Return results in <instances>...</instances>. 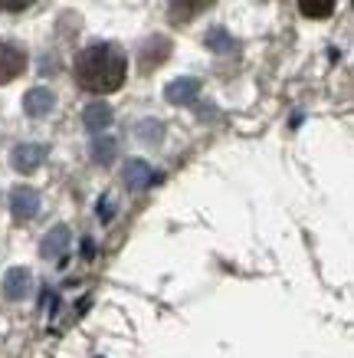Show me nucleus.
<instances>
[{"label":"nucleus","mask_w":354,"mask_h":358,"mask_svg":"<svg viewBox=\"0 0 354 358\" xmlns=\"http://www.w3.org/2000/svg\"><path fill=\"white\" fill-rule=\"evenodd\" d=\"M73 73H75V83L86 92L105 96V92L121 89V83L128 76V59H125V53L115 43H96V46H86L82 53L75 56Z\"/></svg>","instance_id":"1"},{"label":"nucleus","mask_w":354,"mask_h":358,"mask_svg":"<svg viewBox=\"0 0 354 358\" xmlns=\"http://www.w3.org/2000/svg\"><path fill=\"white\" fill-rule=\"evenodd\" d=\"M27 69V53L13 43H0V86H7Z\"/></svg>","instance_id":"2"},{"label":"nucleus","mask_w":354,"mask_h":358,"mask_svg":"<svg viewBox=\"0 0 354 358\" xmlns=\"http://www.w3.org/2000/svg\"><path fill=\"white\" fill-rule=\"evenodd\" d=\"M10 210H13V220L36 217V210H40V194H36L33 187H17L10 194Z\"/></svg>","instance_id":"3"},{"label":"nucleus","mask_w":354,"mask_h":358,"mask_svg":"<svg viewBox=\"0 0 354 358\" xmlns=\"http://www.w3.org/2000/svg\"><path fill=\"white\" fill-rule=\"evenodd\" d=\"M43 158H46L43 145H20V148L10 155V162H13V168H17V171H36Z\"/></svg>","instance_id":"4"},{"label":"nucleus","mask_w":354,"mask_h":358,"mask_svg":"<svg viewBox=\"0 0 354 358\" xmlns=\"http://www.w3.org/2000/svg\"><path fill=\"white\" fill-rule=\"evenodd\" d=\"M214 0H171V20L174 23H187L197 13H204Z\"/></svg>","instance_id":"5"},{"label":"nucleus","mask_w":354,"mask_h":358,"mask_svg":"<svg viewBox=\"0 0 354 358\" xmlns=\"http://www.w3.org/2000/svg\"><path fill=\"white\" fill-rule=\"evenodd\" d=\"M23 109H27V115H33V119L46 115V112L53 109V92H50V89H33V92H27Z\"/></svg>","instance_id":"6"},{"label":"nucleus","mask_w":354,"mask_h":358,"mask_svg":"<svg viewBox=\"0 0 354 358\" xmlns=\"http://www.w3.org/2000/svg\"><path fill=\"white\" fill-rule=\"evenodd\" d=\"M197 89H200L197 79H177V83L168 86V102H193V99H197Z\"/></svg>","instance_id":"7"},{"label":"nucleus","mask_w":354,"mask_h":358,"mask_svg":"<svg viewBox=\"0 0 354 358\" xmlns=\"http://www.w3.org/2000/svg\"><path fill=\"white\" fill-rule=\"evenodd\" d=\"M27 289H30V273L27 270H10L7 273V280H3V293L10 296V299H20Z\"/></svg>","instance_id":"8"},{"label":"nucleus","mask_w":354,"mask_h":358,"mask_svg":"<svg viewBox=\"0 0 354 358\" xmlns=\"http://www.w3.org/2000/svg\"><path fill=\"white\" fill-rule=\"evenodd\" d=\"M125 181H128V187H148L151 181H154V171H151L145 162H128V168H125Z\"/></svg>","instance_id":"9"},{"label":"nucleus","mask_w":354,"mask_h":358,"mask_svg":"<svg viewBox=\"0 0 354 358\" xmlns=\"http://www.w3.org/2000/svg\"><path fill=\"white\" fill-rule=\"evenodd\" d=\"M299 10L309 20H325L334 13V0H299Z\"/></svg>","instance_id":"10"},{"label":"nucleus","mask_w":354,"mask_h":358,"mask_svg":"<svg viewBox=\"0 0 354 358\" xmlns=\"http://www.w3.org/2000/svg\"><path fill=\"white\" fill-rule=\"evenodd\" d=\"M108 122H112V109H108L105 102H92V106L86 109V129L89 131L105 129Z\"/></svg>","instance_id":"11"},{"label":"nucleus","mask_w":354,"mask_h":358,"mask_svg":"<svg viewBox=\"0 0 354 358\" xmlns=\"http://www.w3.org/2000/svg\"><path fill=\"white\" fill-rule=\"evenodd\" d=\"M66 243H69V230H66V227H56L53 234L43 240V253H46V257H56V253H59Z\"/></svg>","instance_id":"12"},{"label":"nucleus","mask_w":354,"mask_h":358,"mask_svg":"<svg viewBox=\"0 0 354 358\" xmlns=\"http://www.w3.org/2000/svg\"><path fill=\"white\" fill-rule=\"evenodd\" d=\"M92 158H96V162H102V164H108L112 158H115V141H112V138H98L96 145H92Z\"/></svg>","instance_id":"13"},{"label":"nucleus","mask_w":354,"mask_h":358,"mask_svg":"<svg viewBox=\"0 0 354 358\" xmlns=\"http://www.w3.org/2000/svg\"><path fill=\"white\" fill-rule=\"evenodd\" d=\"M33 0H0V10H7V13H20V10H27Z\"/></svg>","instance_id":"14"}]
</instances>
